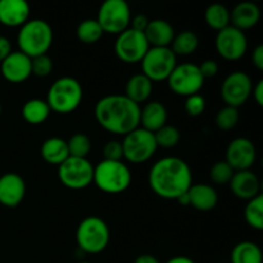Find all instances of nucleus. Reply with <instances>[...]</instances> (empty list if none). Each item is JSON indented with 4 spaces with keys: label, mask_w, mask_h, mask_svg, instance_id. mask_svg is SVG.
I'll use <instances>...</instances> for the list:
<instances>
[{
    "label": "nucleus",
    "mask_w": 263,
    "mask_h": 263,
    "mask_svg": "<svg viewBox=\"0 0 263 263\" xmlns=\"http://www.w3.org/2000/svg\"><path fill=\"white\" fill-rule=\"evenodd\" d=\"M149 185L158 197L176 200L193 185L192 170L179 157H164L152 166Z\"/></svg>",
    "instance_id": "f257e3e1"
},
{
    "label": "nucleus",
    "mask_w": 263,
    "mask_h": 263,
    "mask_svg": "<svg viewBox=\"0 0 263 263\" xmlns=\"http://www.w3.org/2000/svg\"><path fill=\"white\" fill-rule=\"evenodd\" d=\"M94 116L104 130L116 135L125 136L140 126V105L123 94L100 98L95 104Z\"/></svg>",
    "instance_id": "f03ea898"
},
{
    "label": "nucleus",
    "mask_w": 263,
    "mask_h": 263,
    "mask_svg": "<svg viewBox=\"0 0 263 263\" xmlns=\"http://www.w3.org/2000/svg\"><path fill=\"white\" fill-rule=\"evenodd\" d=\"M53 28L41 18L28 20L20 27L17 35V44L20 51L30 58L48 54L53 44Z\"/></svg>",
    "instance_id": "7ed1b4c3"
},
{
    "label": "nucleus",
    "mask_w": 263,
    "mask_h": 263,
    "mask_svg": "<svg viewBox=\"0 0 263 263\" xmlns=\"http://www.w3.org/2000/svg\"><path fill=\"white\" fill-rule=\"evenodd\" d=\"M82 97L84 90L79 80L71 76H63L57 79L50 85L46 103L54 112L67 115L79 108Z\"/></svg>",
    "instance_id": "20e7f679"
},
{
    "label": "nucleus",
    "mask_w": 263,
    "mask_h": 263,
    "mask_svg": "<svg viewBox=\"0 0 263 263\" xmlns=\"http://www.w3.org/2000/svg\"><path fill=\"white\" fill-rule=\"evenodd\" d=\"M133 175L130 168L122 161L103 159L94 167L92 182L102 192L108 194H118L131 185Z\"/></svg>",
    "instance_id": "39448f33"
},
{
    "label": "nucleus",
    "mask_w": 263,
    "mask_h": 263,
    "mask_svg": "<svg viewBox=\"0 0 263 263\" xmlns=\"http://www.w3.org/2000/svg\"><path fill=\"white\" fill-rule=\"evenodd\" d=\"M110 240V231L107 222L98 216L85 217L76 230L77 246L89 254H98L104 251Z\"/></svg>",
    "instance_id": "423d86ee"
},
{
    "label": "nucleus",
    "mask_w": 263,
    "mask_h": 263,
    "mask_svg": "<svg viewBox=\"0 0 263 263\" xmlns=\"http://www.w3.org/2000/svg\"><path fill=\"white\" fill-rule=\"evenodd\" d=\"M123 158L131 163H143L151 159L158 149L154 134L138 126L123 136Z\"/></svg>",
    "instance_id": "0eeeda50"
},
{
    "label": "nucleus",
    "mask_w": 263,
    "mask_h": 263,
    "mask_svg": "<svg viewBox=\"0 0 263 263\" xmlns=\"http://www.w3.org/2000/svg\"><path fill=\"white\" fill-rule=\"evenodd\" d=\"M130 5L126 0H104L98 10L95 20L102 27L103 32L118 35L130 27Z\"/></svg>",
    "instance_id": "6e6552de"
},
{
    "label": "nucleus",
    "mask_w": 263,
    "mask_h": 263,
    "mask_svg": "<svg viewBox=\"0 0 263 263\" xmlns=\"http://www.w3.org/2000/svg\"><path fill=\"white\" fill-rule=\"evenodd\" d=\"M141 73L152 81L167 80L177 64V57L171 48L151 46L141 59Z\"/></svg>",
    "instance_id": "1a4fd4ad"
},
{
    "label": "nucleus",
    "mask_w": 263,
    "mask_h": 263,
    "mask_svg": "<svg viewBox=\"0 0 263 263\" xmlns=\"http://www.w3.org/2000/svg\"><path fill=\"white\" fill-rule=\"evenodd\" d=\"M58 177L62 184L68 189H85L92 182L94 166L87 158L68 157L58 166Z\"/></svg>",
    "instance_id": "9d476101"
},
{
    "label": "nucleus",
    "mask_w": 263,
    "mask_h": 263,
    "mask_svg": "<svg viewBox=\"0 0 263 263\" xmlns=\"http://www.w3.org/2000/svg\"><path fill=\"white\" fill-rule=\"evenodd\" d=\"M168 86L175 94L181 97H190L198 94L204 85V77L195 63L176 64L174 71L167 79Z\"/></svg>",
    "instance_id": "9b49d317"
},
{
    "label": "nucleus",
    "mask_w": 263,
    "mask_h": 263,
    "mask_svg": "<svg viewBox=\"0 0 263 263\" xmlns=\"http://www.w3.org/2000/svg\"><path fill=\"white\" fill-rule=\"evenodd\" d=\"M151 48L144 32L126 28L118 33L115 41V53L125 63H138Z\"/></svg>",
    "instance_id": "f8f14e48"
},
{
    "label": "nucleus",
    "mask_w": 263,
    "mask_h": 263,
    "mask_svg": "<svg viewBox=\"0 0 263 263\" xmlns=\"http://www.w3.org/2000/svg\"><path fill=\"white\" fill-rule=\"evenodd\" d=\"M253 89L251 76L243 71L231 72L221 85V98L226 105L239 108L249 99Z\"/></svg>",
    "instance_id": "ddd939ff"
},
{
    "label": "nucleus",
    "mask_w": 263,
    "mask_h": 263,
    "mask_svg": "<svg viewBox=\"0 0 263 263\" xmlns=\"http://www.w3.org/2000/svg\"><path fill=\"white\" fill-rule=\"evenodd\" d=\"M216 50L226 61H238L248 50V39L244 31L229 25L217 31L216 35Z\"/></svg>",
    "instance_id": "4468645a"
},
{
    "label": "nucleus",
    "mask_w": 263,
    "mask_h": 263,
    "mask_svg": "<svg viewBox=\"0 0 263 263\" xmlns=\"http://www.w3.org/2000/svg\"><path fill=\"white\" fill-rule=\"evenodd\" d=\"M257 158V149L253 141L247 138H236L226 148L225 161L234 171L251 170Z\"/></svg>",
    "instance_id": "2eb2a0df"
},
{
    "label": "nucleus",
    "mask_w": 263,
    "mask_h": 263,
    "mask_svg": "<svg viewBox=\"0 0 263 263\" xmlns=\"http://www.w3.org/2000/svg\"><path fill=\"white\" fill-rule=\"evenodd\" d=\"M3 77L12 84H21L32 74L31 58L22 51H13L0 63Z\"/></svg>",
    "instance_id": "dca6fc26"
},
{
    "label": "nucleus",
    "mask_w": 263,
    "mask_h": 263,
    "mask_svg": "<svg viewBox=\"0 0 263 263\" xmlns=\"http://www.w3.org/2000/svg\"><path fill=\"white\" fill-rule=\"evenodd\" d=\"M26 195V182L21 175L7 172L0 176V204L15 208Z\"/></svg>",
    "instance_id": "f3484780"
},
{
    "label": "nucleus",
    "mask_w": 263,
    "mask_h": 263,
    "mask_svg": "<svg viewBox=\"0 0 263 263\" xmlns=\"http://www.w3.org/2000/svg\"><path fill=\"white\" fill-rule=\"evenodd\" d=\"M229 185L236 198L247 202L261 194V181L252 170L235 171Z\"/></svg>",
    "instance_id": "a211bd4d"
},
{
    "label": "nucleus",
    "mask_w": 263,
    "mask_h": 263,
    "mask_svg": "<svg viewBox=\"0 0 263 263\" xmlns=\"http://www.w3.org/2000/svg\"><path fill=\"white\" fill-rule=\"evenodd\" d=\"M30 20V5L26 0H0V23L8 27L22 26Z\"/></svg>",
    "instance_id": "6ab92c4d"
},
{
    "label": "nucleus",
    "mask_w": 263,
    "mask_h": 263,
    "mask_svg": "<svg viewBox=\"0 0 263 263\" xmlns=\"http://www.w3.org/2000/svg\"><path fill=\"white\" fill-rule=\"evenodd\" d=\"M144 35H145L149 46L170 48L176 33H175L174 26L168 21L156 18V20L149 21L148 27L144 31Z\"/></svg>",
    "instance_id": "aec40b11"
},
{
    "label": "nucleus",
    "mask_w": 263,
    "mask_h": 263,
    "mask_svg": "<svg viewBox=\"0 0 263 263\" xmlns=\"http://www.w3.org/2000/svg\"><path fill=\"white\" fill-rule=\"evenodd\" d=\"M261 18V9L253 2H240L230 10L231 26L244 31L254 27Z\"/></svg>",
    "instance_id": "412c9836"
},
{
    "label": "nucleus",
    "mask_w": 263,
    "mask_h": 263,
    "mask_svg": "<svg viewBox=\"0 0 263 263\" xmlns=\"http://www.w3.org/2000/svg\"><path fill=\"white\" fill-rule=\"evenodd\" d=\"M187 197L190 205L202 212L213 210L218 203L217 192L208 184H193L187 190Z\"/></svg>",
    "instance_id": "4be33fe9"
},
{
    "label": "nucleus",
    "mask_w": 263,
    "mask_h": 263,
    "mask_svg": "<svg viewBox=\"0 0 263 263\" xmlns=\"http://www.w3.org/2000/svg\"><path fill=\"white\" fill-rule=\"evenodd\" d=\"M167 118H168L167 109L161 102L153 100V102L145 103V105L140 108V127L151 133H156L164 125H167Z\"/></svg>",
    "instance_id": "5701e85b"
},
{
    "label": "nucleus",
    "mask_w": 263,
    "mask_h": 263,
    "mask_svg": "<svg viewBox=\"0 0 263 263\" xmlns=\"http://www.w3.org/2000/svg\"><path fill=\"white\" fill-rule=\"evenodd\" d=\"M153 91V81L149 80L144 73H136L127 80L125 86V97L140 105L146 102Z\"/></svg>",
    "instance_id": "b1692460"
},
{
    "label": "nucleus",
    "mask_w": 263,
    "mask_h": 263,
    "mask_svg": "<svg viewBox=\"0 0 263 263\" xmlns=\"http://www.w3.org/2000/svg\"><path fill=\"white\" fill-rule=\"evenodd\" d=\"M40 153L44 161L54 166H59L69 157L67 141L58 136H51L44 140V143L41 144Z\"/></svg>",
    "instance_id": "393cba45"
},
{
    "label": "nucleus",
    "mask_w": 263,
    "mask_h": 263,
    "mask_svg": "<svg viewBox=\"0 0 263 263\" xmlns=\"http://www.w3.org/2000/svg\"><path fill=\"white\" fill-rule=\"evenodd\" d=\"M50 112L51 109L46 100L37 99V98L25 102V104L22 105V110H21L23 120L31 125H40V123L45 122L50 116Z\"/></svg>",
    "instance_id": "a878e982"
},
{
    "label": "nucleus",
    "mask_w": 263,
    "mask_h": 263,
    "mask_svg": "<svg viewBox=\"0 0 263 263\" xmlns=\"http://www.w3.org/2000/svg\"><path fill=\"white\" fill-rule=\"evenodd\" d=\"M231 263H262L261 248L253 241H240L231 251Z\"/></svg>",
    "instance_id": "bb28decb"
},
{
    "label": "nucleus",
    "mask_w": 263,
    "mask_h": 263,
    "mask_svg": "<svg viewBox=\"0 0 263 263\" xmlns=\"http://www.w3.org/2000/svg\"><path fill=\"white\" fill-rule=\"evenodd\" d=\"M199 46V37L194 31L185 30L175 35L172 40L171 50L174 51L175 55H190L194 53Z\"/></svg>",
    "instance_id": "cd10ccee"
},
{
    "label": "nucleus",
    "mask_w": 263,
    "mask_h": 263,
    "mask_svg": "<svg viewBox=\"0 0 263 263\" xmlns=\"http://www.w3.org/2000/svg\"><path fill=\"white\" fill-rule=\"evenodd\" d=\"M204 20L211 28L220 31L230 25V10L221 3H213L205 9Z\"/></svg>",
    "instance_id": "c85d7f7f"
},
{
    "label": "nucleus",
    "mask_w": 263,
    "mask_h": 263,
    "mask_svg": "<svg viewBox=\"0 0 263 263\" xmlns=\"http://www.w3.org/2000/svg\"><path fill=\"white\" fill-rule=\"evenodd\" d=\"M103 30L95 18H87L81 21L76 28V36L81 43L95 44L102 39Z\"/></svg>",
    "instance_id": "c756f323"
},
{
    "label": "nucleus",
    "mask_w": 263,
    "mask_h": 263,
    "mask_svg": "<svg viewBox=\"0 0 263 263\" xmlns=\"http://www.w3.org/2000/svg\"><path fill=\"white\" fill-rule=\"evenodd\" d=\"M244 217L247 223L256 230L263 229V195H257L253 199L248 200L244 208Z\"/></svg>",
    "instance_id": "7c9ffc66"
},
{
    "label": "nucleus",
    "mask_w": 263,
    "mask_h": 263,
    "mask_svg": "<svg viewBox=\"0 0 263 263\" xmlns=\"http://www.w3.org/2000/svg\"><path fill=\"white\" fill-rule=\"evenodd\" d=\"M69 157L76 158H87V154L91 151V140L84 133H76L67 141Z\"/></svg>",
    "instance_id": "2f4dec72"
},
{
    "label": "nucleus",
    "mask_w": 263,
    "mask_h": 263,
    "mask_svg": "<svg viewBox=\"0 0 263 263\" xmlns=\"http://www.w3.org/2000/svg\"><path fill=\"white\" fill-rule=\"evenodd\" d=\"M153 134L158 148L159 146L164 149L174 148L179 144L180 139H181V134H180L179 128L172 125H164L163 127H161Z\"/></svg>",
    "instance_id": "473e14b6"
},
{
    "label": "nucleus",
    "mask_w": 263,
    "mask_h": 263,
    "mask_svg": "<svg viewBox=\"0 0 263 263\" xmlns=\"http://www.w3.org/2000/svg\"><path fill=\"white\" fill-rule=\"evenodd\" d=\"M239 108L230 107V105H225L223 108H221L220 110L216 115V125L220 130L229 131L233 130L239 122Z\"/></svg>",
    "instance_id": "72a5a7b5"
},
{
    "label": "nucleus",
    "mask_w": 263,
    "mask_h": 263,
    "mask_svg": "<svg viewBox=\"0 0 263 263\" xmlns=\"http://www.w3.org/2000/svg\"><path fill=\"white\" fill-rule=\"evenodd\" d=\"M234 170L231 168L230 164L226 161H218L211 167L210 170V177L212 182L217 185H225L229 184L234 175Z\"/></svg>",
    "instance_id": "f704fd0d"
},
{
    "label": "nucleus",
    "mask_w": 263,
    "mask_h": 263,
    "mask_svg": "<svg viewBox=\"0 0 263 263\" xmlns=\"http://www.w3.org/2000/svg\"><path fill=\"white\" fill-rule=\"evenodd\" d=\"M53 71V61L48 54L31 58V72L37 77H46Z\"/></svg>",
    "instance_id": "c9c22d12"
},
{
    "label": "nucleus",
    "mask_w": 263,
    "mask_h": 263,
    "mask_svg": "<svg viewBox=\"0 0 263 263\" xmlns=\"http://www.w3.org/2000/svg\"><path fill=\"white\" fill-rule=\"evenodd\" d=\"M205 109V99L203 95H200L199 92L194 95H190L186 97L185 100V110L189 116L192 117H198V116L202 115Z\"/></svg>",
    "instance_id": "e433bc0d"
},
{
    "label": "nucleus",
    "mask_w": 263,
    "mask_h": 263,
    "mask_svg": "<svg viewBox=\"0 0 263 263\" xmlns=\"http://www.w3.org/2000/svg\"><path fill=\"white\" fill-rule=\"evenodd\" d=\"M103 156L107 161H122V143L118 140H109L103 146Z\"/></svg>",
    "instance_id": "4c0bfd02"
},
{
    "label": "nucleus",
    "mask_w": 263,
    "mask_h": 263,
    "mask_svg": "<svg viewBox=\"0 0 263 263\" xmlns=\"http://www.w3.org/2000/svg\"><path fill=\"white\" fill-rule=\"evenodd\" d=\"M198 67H199V71L202 76L204 77V80L215 77L218 72V63L213 59H205Z\"/></svg>",
    "instance_id": "58836bf2"
},
{
    "label": "nucleus",
    "mask_w": 263,
    "mask_h": 263,
    "mask_svg": "<svg viewBox=\"0 0 263 263\" xmlns=\"http://www.w3.org/2000/svg\"><path fill=\"white\" fill-rule=\"evenodd\" d=\"M149 21L151 20H149L145 14H136L135 17L131 18L130 28H133V30L135 31H139V32H144L145 28L148 27Z\"/></svg>",
    "instance_id": "ea45409f"
},
{
    "label": "nucleus",
    "mask_w": 263,
    "mask_h": 263,
    "mask_svg": "<svg viewBox=\"0 0 263 263\" xmlns=\"http://www.w3.org/2000/svg\"><path fill=\"white\" fill-rule=\"evenodd\" d=\"M10 53H12V44H10L9 39L0 35V63H2Z\"/></svg>",
    "instance_id": "a19ab883"
},
{
    "label": "nucleus",
    "mask_w": 263,
    "mask_h": 263,
    "mask_svg": "<svg viewBox=\"0 0 263 263\" xmlns=\"http://www.w3.org/2000/svg\"><path fill=\"white\" fill-rule=\"evenodd\" d=\"M252 62L256 66V68H258L259 71L263 69V45L259 44L256 48L253 49V53H252Z\"/></svg>",
    "instance_id": "79ce46f5"
},
{
    "label": "nucleus",
    "mask_w": 263,
    "mask_h": 263,
    "mask_svg": "<svg viewBox=\"0 0 263 263\" xmlns=\"http://www.w3.org/2000/svg\"><path fill=\"white\" fill-rule=\"evenodd\" d=\"M252 92H253V98L257 104L263 105V80L257 81V84L252 89Z\"/></svg>",
    "instance_id": "37998d69"
},
{
    "label": "nucleus",
    "mask_w": 263,
    "mask_h": 263,
    "mask_svg": "<svg viewBox=\"0 0 263 263\" xmlns=\"http://www.w3.org/2000/svg\"><path fill=\"white\" fill-rule=\"evenodd\" d=\"M134 263H161L157 257L152 256V254H141V256L136 257Z\"/></svg>",
    "instance_id": "c03bdc74"
},
{
    "label": "nucleus",
    "mask_w": 263,
    "mask_h": 263,
    "mask_svg": "<svg viewBox=\"0 0 263 263\" xmlns=\"http://www.w3.org/2000/svg\"><path fill=\"white\" fill-rule=\"evenodd\" d=\"M166 263H195V262L186 256H176L170 258Z\"/></svg>",
    "instance_id": "a18cd8bd"
},
{
    "label": "nucleus",
    "mask_w": 263,
    "mask_h": 263,
    "mask_svg": "<svg viewBox=\"0 0 263 263\" xmlns=\"http://www.w3.org/2000/svg\"><path fill=\"white\" fill-rule=\"evenodd\" d=\"M176 200H177V202H179L181 205H190V203H189V197H187V192L185 193V194H182L181 197L177 198Z\"/></svg>",
    "instance_id": "49530a36"
},
{
    "label": "nucleus",
    "mask_w": 263,
    "mask_h": 263,
    "mask_svg": "<svg viewBox=\"0 0 263 263\" xmlns=\"http://www.w3.org/2000/svg\"><path fill=\"white\" fill-rule=\"evenodd\" d=\"M2 110H3V107H2V103H0V115H2Z\"/></svg>",
    "instance_id": "de8ad7c7"
},
{
    "label": "nucleus",
    "mask_w": 263,
    "mask_h": 263,
    "mask_svg": "<svg viewBox=\"0 0 263 263\" xmlns=\"http://www.w3.org/2000/svg\"><path fill=\"white\" fill-rule=\"evenodd\" d=\"M77 263H90V262H86V261H81V262H77Z\"/></svg>",
    "instance_id": "09e8293b"
}]
</instances>
